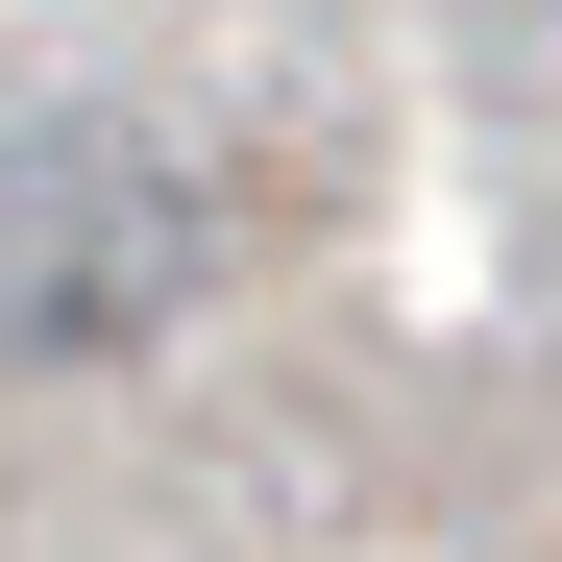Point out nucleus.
Segmentation results:
<instances>
[{"mask_svg": "<svg viewBox=\"0 0 562 562\" xmlns=\"http://www.w3.org/2000/svg\"><path fill=\"white\" fill-rule=\"evenodd\" d=\"M221 269L196 147L123 123V99H25L0 123V367H147Z\"/></svg>", "mask_w": 562, "mask_h": 562, "instance_id": "1", "label": "nucleus"}]
</instances>
